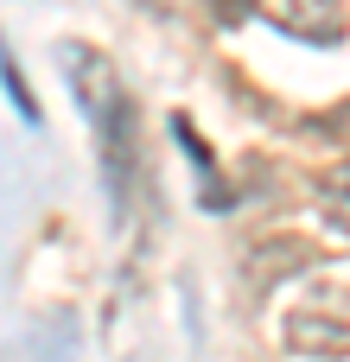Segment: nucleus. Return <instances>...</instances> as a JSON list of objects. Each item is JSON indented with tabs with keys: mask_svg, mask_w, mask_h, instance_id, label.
<instances>
[{
	"mask_svg": "<svg viewBox=\"0 0 350 362\" xmlns=\"http://www.w3.org/2000/svg\"><path fill=\"white\" fill-rule=\"evenodd\" d=\"M57 64H64L70 89L83 95V115H89V121H102V115L121 102V83H115V70H108L102 51H89V45H57Z\"/></svg>",
	"mask_w": 350,
	"mask_h": 362,
	"instance_id": "f257e3e1",
	"label": "nucleus"
},
{
	"mask_svg": "<svg viewBox=\"0 0 350 362\" xmlns=\"http://www.w3.org/2000/svg\"><path fill=\"white\" fill-rule=\"evenodd\" d=\"M281 19L293 32H306L312 45H332L344 32V0H306V6H281Z\"/></svg>",
	"mask_w": 350,
	"mask_h": 362,
	"instance_id": "f03ea898",
	"label": "nucleus"
},
{
	"mask_svg": "<svg viewBox=\"0 0 350 362\" xmlns=\"http://www.w3.org/2000/svg\"><path fill=\"white\" fill-rule=\"evenodd\" d=\"M293 337H300V350H325V356L344 350V325H312V318H300Z\"/></svg>",
	"mask_w": 350,
	"mask_h": 362,
	"instance_id": "7ed1b4c3",
	"label": "nucleus"
},
{
	"mask_svg": "<svg viewBox=\"0 0 350 362\" xmlns=\"http://www.w3.org/2000/svg\"><path fill=\"white\" fill-rule=\"evenodd\" d=\"M0 76H6V95H13V108H19L26 121H38V102H32V89H26V76H19V64L6 57V45H0Z\"/></svg>",
	"mask_w": 350,
	"mask_h": 362,
	"instance_id": "20e7f679",
	"label": "nucleus"
}]
</instances>
